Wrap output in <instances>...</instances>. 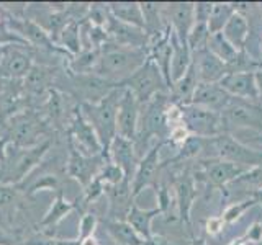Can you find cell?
I'll list each match as a JSON object with an SVG mask.
<instances>
[{"label": "cell", "mask_w": 262, "mask_h": 245, "mask_svg": "<svg viewBox=\"0 0 262 245\" xmlns=\"http://www.w3.org/2000/svg\"><path fill=\"white\" fill-rule=\"evenodd\" d=\"M56 72L51 67L46 65L33 64L28 76L23 79V87L30 95H43L45 92H49L54 85Z\"/></svg>", "instance_id": "26"}, {"label": "cell", "mask_w": 262, "mask_h": 245, "mask_svg": "<svg viewBox=\"0 0 262 245\" xmlns=\"http://www.w3.org/2000/svg\"><path fill=\"white\" fill-rule=\"evenodd\" d=\"M118 87L129 90L141 106H146L154 96L161 93H169L167 82L151 57H147L146 62L131 74L129 77L120 82Z\"/></svg>", "instance_id": "5"}, {"label": "cell", "mask_w": 262, "mask_h": 245, "mask_svg": "<svg viewBox=\"0 0 262 245\" xmlns=\"http://www.w3.org/2000/svg\"><path fill=\"white\" fill-rule=\"evenodd\" d=\"M193 64L196 69L199 80L203 84H218V82L226 76V64L213 54L210 49H202V51L192 54Z\"/></svg>", "instance_id": "22"}, {"label": "cell", "mask_w": 262, "mask_h": 245, "mask_svg": "<svg viewBox=\"0 0 262 245\" xmlns=\"http://www.w3.org/2000/svg\"><path fill=\"white\" fill-rule=\"evenodd\" d=\"M105 30L108 33V38L112 43H117L120 46L126 47H146L147 46V36L144 30H139L131 24L121 23L110 15L106 20Z\"/></svg>", "instance_id": "21"}, {"label": "cell", "mask_w": 262, "mask_h": 245, "mask_svg": "<svg viewBox=\"0 0 262 245\" xmlns=\"http://www.w3.org/2000/svg\"><path fill=\"white\" fill-rule=\"evenodd\" d=\"M18 198V191L12 185H0V208H10Z\"/></svg>", "instance_id": "44"}, {"label": "cell", "mask_w": 262, "mask_h": 245, "mask_svg": "<svg viewBox=\"0 0 262 245\" xmlns=\"http://www.w3.org/2000/svg\"><path fill=\"white\" fill-rule=\"evenodd\" d=\"M76 208H79L74 201H69L68 198L64 196V191H57L54 200H53V204L49 206V209L46 211V214L43 216V219L39 220V227L41 229H46V227H53L56 224H59L61 220L72 212Z\"/></svg>", "instance_id": "31"}, {"label": "cell", "mask_w": 262, "mask_h": 245, "mask_svg": "<svg viewBox=\"0 0 262 245\" xmlns=\"http://www.w3.org/2000/svg\"><path fill=\"white\" fill-rule=\"evenodd\" d=\"M51 147V139H46L35 147H15L7 149L5 159L0 162V185H20L25 177L35 170Z\"/></svg>", "instance_id": "4"}, {"label": "cell", "mask_w": 262, "mask_h": 245, "mask_svg": "<svg viewBox=\"0 0 262 245\" xmlns=\"http://www.w3.org/2000/svg\"><path fill=\"white\" fill-rule=\"evenodd\" d=\"M172 185L176 190V200H177V217L179 220L187 227V232L190 237L192 234V219L190 212L193 208V203L196 200V186L193 172L190 168H185L172 178Z\"/></svg>", "instance_id": "13"}, {"label": "cell", "mask_w": 262, "mask_h": 245, "mask_svg": "<svg viewBox=\"0 0 262 245\" xmlns=\"http://www.w3.org/2000/svg\"><path fill=\"white\" fill-rule=\"evenodd\" d=\"M161 214H162V211L158 206L152 209H141L135 203L126 216V223L135 229L136 234L141 237L143 240H146L152 235V220Z\"/></svg>", "instance_id": "28"}, {"label": "cell", "mask_w": 262, "mask_h": 245, "mask_svg": "<svg viewBox=\"0 0 262 245\" xmlns=\"http://www.w3.org/2000/svg\"><path fill=\"white\" fill-rule=\"evenodd\" d=\"M56 44L59 46L62 51L69 53L72 57L77 56L80 49V24L77 20H71L66 27L61 30V33L56 38Z\"/></svg>", "instance_id": "33"}, {"label": "cell", "mask_w": 262, "mask_h": 245, "mask_svg": "<svg viewBox=\"0 0 262 245\" xmlns=\"http://www.w3.org/2000/svg\"><path fill=\"white\" fill-rule=\"evenodd\" d=\"M46 134V122L36 113H23L16 116L10 126V141L15 147H35Z\"/></svg>", "instance_id": "12"}, {"label": "cell", "mask_w": 262, "mask_h": 245, "mask_svg": "<svg viewBox=\"0 0 262 245\" xmlns=\"http://www.w3.org/2000/svg\"><path fill=\"white\" fill-rule=\"evenodd\" d=\"M208 147L215 152V159L226 160L237 165L254 168L262 165V151L252 149L229 133H223L216 137L208 139Z\"/></svg>", "instance_id": "7"}, {"label": "cell", "mask_w": 262, "mask_h": 245, "mask_svg": "<svg viewBox=\"0 0 262 245\" xmlns=\"http://www.w3.org/2000/svg\"><path fill=\"white\" fill-rule=\"evenodd\" d=\"M108 160L113 162L115 165H118L123 174H125V178H128L131 182L139 163V155L136 152L135 142L128 141V139L121 136H117L113 139V142L110 144Z\"/></svg>", "instance_id": "20"}, {"label": "cell", "mask_w": 262, "mask_h": 245, "mask_svg": "<svg viewBox=\"0 0 262 245\" xmlns=\"http://www.w3.org/2000/svg\"><path fill=\"white\" fill-rule=\"evenodd\" d=\"M123 93V88H115L106 95L102 102L95 105L84 103L79 105L84 118L94 128L98 141L102 144L103 157L108 160V149L113 139L117 137V114H118V103Z\"/></svg>", "instance_id": "3"}, {"label": "cell", "mask_w": 262, "mask_h": 245, "mask_svg": "<svg viewBox=\"0 0 262 245\" xmlns=\"http://www.w3.org/2000/svg\"><path fill=\"white\" fill-rule=\"evenodd\" d=\"M59 245H80V242L79 239H69V240L59 239Z\"/></svg>", "instance_id": "55"}, {"label": "cell", "mask_w": 262, "mask_h": 245, "mask_svg": "<svg viewBox=\"0 0 262 245\" xmlns=\"http://www.w3.org/2000/svg\"><path fill=\"white\" fill-rule=\"evenodd\" d=\"M162 10L169 15V27L176 33L177 38L187 44L188 33H190L195 18H193V4H170L162 7Z\"/></svg>", "instance_id": "24"}, {"label": "cell", "mask_w": 262, "mask_h": 245, "mask_svg": "<svg viewBox=\"0 0 262 245\" xmlns=\"http://www.w3.org/2000/svg\"><path fill=\"white\" fill-rule=\"evenodd\" d=\"M213 4L210 2H199L193 4V18L196 23H208Z\"/></svg>", "instance_id": "45"}, {"label": "cell", "mask_w": 262, "mask_h": 245, "mask_svg": "<svg viewBox=\"0 0 262 245\" xmlns=\"http://www.w3.org/2000/svg\"><path fill=\"white\" fill-rule=\"evenodd\" d=\"M108 12L113 18H117L121 23L131 24L139 30H144V20L141 13V7L136 2H113L108 4Z\"/></svg>", "instance_id": "32"}, {"label": "cell", "mask_w": 262, "mask_h": 245, "mask_svg": "<svg viewBox=\"0 0 262 245\" xmlns=\"http://www.w3.org/2000/svg\"><path fill=\"white\" fill-rule=\"evenodd\" d=\"M105 196L108 200V212H106V219L115 220H126V216L135 204L133 196V186L128 178L117 185L105 186Z\"/></svg>", "instance_id": "17"}, {"label": "cell", "mask_w": 262, "mask_h": 245, "mask_svg": "<svg viewBox=\"0 0 262 245\" xmlns=\"http://www.w3.org/2000/svg\"><path fill=\"white\" fill-rule=\"evenodd\" d=\"M251 198L256 201L257 204H262V186L260 188H257V190H254L252 193H251Z\"/></svg>", "instance_id": "53"}, {"label": "cell", "mask_w": 262, "mask_h": 245, "mask_svg": "<svg viewBox=\"0 0 262 245\" xmlns=\"http://www.w3.org/2000/svg\"><path fill=\"white\" fill-rule=\"evenodd\" d=\"M234 13H236V5L234 4H223V2L213 4L210 18H208L210 35L223 31V28L226 27V23L229 21V18H231Z\"/></svg>", "instance_id": "34"}, {"label": "cell", "mask_w": 262, "mask_h": 245, "mask_svg": "<svg viewBox=\"0 0 262 245\" xmlns=\"http://www.w3.org/2000/svg\"><path fill=\"white\" fill-rule=\"evenodd\" d=\"M62 79H64L66 87L59 88V92H66V93H69L72 98H77L79 105H84V103L95 105L98 102H102L103 98L112 92V90L120 88L117 84L98 77L94 72L74 74V72L68 70L62 76Z\"/></svg>", "instance_id": "6"}, {"label": "cell", "mask_w": 262, "mask_h": 245, "mask_svg": "<svg viewBox=\"0 0 262 245\" xmlns=\"http://www.w3.org/2000/svg\"><path fill=\"white\" fill-rule=\"evenodd\" d=\"M223 226H225V223H223V219H221V216H218V217H210L207 220V231L210 234L220 232L221 229H223Z\"/></svg>", "instance_id": "49"}, {"label": "cell", "mask_w": 262, "mask_h": 245, "mask_svg": "<svg viewBox=\"0 0 262 245\" xmlns=\"http://www.w3.org/2000/svg\"><path fill=\"white\" fill-rule=\"evenodd\" d=\"M256 76V84H257V92H259V103L262 105V67L254 72Z\"/></svg>", "instance_id": "52"}, {"label": "cell", "mask_w": 262, "mask_h": 245, "mask_svg": "<svg viewBox=\"0 0 262 245\" xmlns=\"http://www.w3.org/2000/svg\"><path fill=\"white\" fill-rule=\"evenodd\" d=\"M139 116H141V105L138 103L136 96L129 90L123 88L117 114V136H121L128 139V141L135 142Z\"/></svg>", "instance_id": "16"}, {"label": "cell", "mask_w": 262, "mask_h": 245, "mask_svg": "<svg viewBox=\"0 0 262 245\" xmlns=\"http://www.w3.org/2000/svg\"><path fill=\"white\" fill-rule=\"evenodd\" d=\"M105 194V185L102 183V180L95 177L92 182H90L85 188H84V194L80 196V203H82V212H85V208L90 203L97 201L100 196Z\"/></svg>", "instance_id": "40"}, {"label": "cell", "mask_w": 262, "mask_h": 245, "mask_svg": "<svg viewBox=\"0 0 262 245\" xmlns=\"http://www.w3.org/2000/svg\"><path fill=\"white\" fill-rule=\"evenodd\" d=\"M226 133L236 129H251L252 133H262V105L231 98L221 111Z\"/></svg>", "instance_id": "10"}, {"label": "cell", "mask_w": 262, "mask_h": 245, "mask_svg": "<svg viewBox=\"0 0 262 245\" xmlns=\"http://www.w3.org/2000/svg\"><path fill=\"white\" fill-rule=\"evenodd\" d=\"M61 191V178L54 175V174H46L43 177H39L38 180H35L27 190V196H33L36 191Z\"/></svg>", "instance_id": "38"}, {"label": "cell", "mask_w": 262, "mask_h": 245, "mask_svg": "<svg viewBox=\"0 0 262 245\" xmlns=\"http://www.w3.org/2000/svg\"><path fill=\"white\" fill-rule=\"evenodd\" d=\"M249 168L231 163L220 159L200 160V165L193 172L195 182H200L208 190H225V186L231 182H236Z\"/></svg>", "instance_id": "9"}, {"label": "cell", "mask_w": 262, "mask_h": 245, "mask_svg": "<svg viewBox=\"0 0 262 245\" xmlns=\"http://www.w3.org/2000/svg\"><path fill=\"white\" fill-rule=\"evenodd\" d=\"M143 245H177L174 240H170L169 237H164L161 234H152L149 239L143 240Z\"/></svg>", "instance_id": "48"}, {"label": "cell", "mask_w": 262, "mask_h": 245, "mask_svg": "<svg viewBox=\"0 0 262 245\" xmlns=\"http://www.w3.org/2000/svg\"><path fill=\"white\" fill-rule=\"evenodd\" d=\"M146 59V47H126L106 41L100 47V57H98L94 74L118 85L136 69L141 67Z\"/></svg>", "instance_id": "1"}, {"label": "cell", "mask_w": 262, "mask_h": 245, "mask_svg": "<svg viewBox=\"0 0 262 245\" xmlns=\"http://www.w3.org/2000/svg\"><path fill=\"white\" fill-rule=\"evenodd\" d=\"M23 245H59V239H54V237H48V235H35L31 239L25 240Z\"/></svg>", "instance_id": "47"}, {"label": "cell", "mask_w": 262, "mask_h": 245, "mask_svg": "<svg viewBox=\"0 0 262 245\" xmlns=\"http://www.w3.org/2000/svg\"><path fill=\"white\" fill-rule=\"evenodd\" d=\"M170 44H172V56H170L169 74H170V87H172V84L177 82L180 77H184V74L188 70L193 61V56L188 44L182 43L174 31L170 35Z\"/></svg>", "instance_id": "25"}, {"label": "cell", "mask_w": 262, "mask_h": 245, "mask_svg": "<svg viewBox=\"0 0 262 245\" xmlns=\"http://www.w3.org/2000/svg\"><path fill=\"white\" fill-rule=\"evenodd\" d=\"M218 84L234 98L252 102V103H259V92H257V84H256V76H254V72L226 74Z\"/></svg>", "instance_id": "19"}, {"label": "cell", "mask_w": 262, "mask_h": 245, "mask_svg": "<svg viewBox=\"0 0 262 245\" xmlns=\"http://www.w3.org/2000/svg\"><path fill=\"white\" fill-rule=\"evenodd\" d=\"M208 49L216 57H220V59L223 61L225 64H228L237 54V49L231 46V43H229V41L223 36V33H221V31L210 35Z\"/></svg>", "instance_id": "36"}, {"label": "cell", "mask_w": 262, "mask_h": 245, "mask_svg": "<svg viewBox=\"0 0 262 245\" xmlns=\"http://www.w3.org/2000/svg\"><path fill=\"white\" fill-rule=\"evenodd\" d=\"M199 76H196V69H195V64L192 61L190 67L188 70L184 74V77H180L177 82H174L169 90V96L170 100L174 102L179 106H184V105H190L192 103V98L195 93V88L199 85Z\"/></svg>", "instance_id": "27"}, {"label": "cell", "mask_w": 262, "mask_h": 245, "mask_svg": "<svg viewBox=\"0 0 262 245\" xmlns=\"http://www.w3.org/2000/svg\"><path fill=\"white\" fill-rule=\"evenodd\" d=\"M246 243H259L262 242V223H254L249 231L246 232V235L243 237Z\"/></svg>", "instance_id": "46"}, {"label": "cell", "mask_w": 262, "mask_h": 245, "mask_svg": "<svg viewBox=\"0 0 262 245\" xmlns=\"http://www.w3.org/2000/svg\"><path fill=\"white\" fill-rule=\"evenodd\" d=\"M97 177L102 180V183L105 186L117 185V183H120V182H123V180H125V174H123L121 168L118 165H115L113 162H106L105 165L102 167V170L98 172Z\"/></svg>", "instance_id": "42"}, {"label": "cell", "mask_w": 262, "mask_h": 245, "mask_svg": "<svg viewBox=\"0 0 262 245\" xmlns=\"http://www.w3.org/2000/svg\"><path fill=\"white\" fill-rule=\"evenodd\" d=\"M256 204L257 203L254 201L252 198H248V200H244V201L233 203V204H229V206L223 211V214H221V219H223L225 224H231V223H234V220L239 219L249 208L256 206Z\"/></svg>", "instance_id": "39"}, {"label": "cell", "mask_w": 262, "mask_h": 245, "mask_svg": "<svg viewBox=\"0 0 262 245\" xmlns=\"http://www.w3.org/2000/svg\"><path fill=\"white\" fill-rule=\"evenodd\" d=\"M0 245H15V237L0 227Z\"/></svg>", "instance_id": "51"}, {"label": "cell", "mask_w": 262, "mask_h": 245, "mask_svg": "<svg viewBox=\"0 0 262 245\" xmlns=\"http://www.w3.org/2000/svg\"><path fill=\"white\" fill-rule=\"evenodd\" d=\"M167 144V141H156L147 152L139 159L136 174L131 180V186H133V196L136 200V196L141 193L144 188L152 186L158 183V177L161 172V162H159V154L161 149Z\"/></svg>", "instance_id": "15"}, {"label": "cell", "mask_w": 262, "mask_h": 245, "mask_svg": "<svg viewBox=\"0 0 262 245\" xmlns=\"http://www.w3.org/2000/svg\"><path fill=\"white\" fill-rule=\"evenodd\" d=\"M231 98L233 96L220 84H203V82H199L192 98V103L221 113Z\"/></svg>", "instance_id": "23"}, {"label": "cell", "mask_w": 262, "mask_h": 245, "mask_svg": "<svg viewBox=\"0 0 262 245\" xmlns=\"http://www.w3.org/2000/svg\"><path fill=\"white\" fill-rule=\"evenodd\" d=\"M68 149H69V155L68 160H66V174H68V177L77 180L82 185V188H85L92 182L105 163L110 162L103 155H84L69 144Z\"/></svg>", "instance_id": "14"}, {"label": "cell", "mask_w": 262, "mask_h": 245, "mask_svg": "<svg viewBox=\"0 0 262 245\" xmlns=\"http://www.w3.org/2000/svg\"><path fill=\"white\" fill-rule=\"evenodd\" d=\"M180 110H182V125L190 136L211 139L226 133L221 113L193 103L180 106Z\"/></svg>", "instance_id": "8"}, {"label": "cell", "mask_w": 262, "mask_h": 245, "mask_svg": "<svg viewBox=\"0 0 262 245\" xmlns=\"http://www.w3.org/2000/svg\"><path fill=\"white\" fill-rule=\"evenodd\" d=\"M80 242V245H98V242H97V239L92 235V237H89V239H84V240H79Z\"/></svg>", "instance_id": "54"}, {"label": "cell", "mask_w": 262, "mask_h": 245, "mask_svg": "<svg viewBox=\"0 0 262 245\" xmlns=\"http://www.w3.org/2000/svg\"><path fill=\"white\" fill-rule=\"evenodd\" d=\"M156 190V198H158V208L162 211V214L170 211V188L166 182L162 180H158V183L154 185Z\"/></svg>", "instance_id": "43"}, {"label": "cell", "mask_w": 262, "mask_h": 245, "mask_svg": "<svg viewBox=\"0 0 262 245\" xmlns=\"http://www.w3.org/2000/svg\"><path fill=\"white\" fill-rule=\"evenodd\" d=\"M33 56L23 44H10L2 47L0 69L10 79H25L33 67Z\"/></svg>", "instance_id": "18"}, {"label": "cell", "mask_w": 262, "mask_h": 245, "mask_svg": "<svg viewBox=\"0 0 262 245\" xmlns=\"http://www.w3.org/2000/svg\"><path fill=\"white\" fill-rule=\"evenodd\" d=\"M169 93H161L154 96L152 100L146 105L144 113L139 116L138 133L135 139V147L139 159L147 152V144L152 137L156 141H167L170 136V128L167 121V110L170 105Z\"/></svg>", "instance_id": "2"}, {"label": "cell", "mask_w": 262, "mask_h": 245, "mask_svg": "<svg viewBox=\"0 0 262 245\" xmlns=\"http://www.w3.org/2000/svg\"><path fill=\"white\" fill-rule=\"evenodd\" d=\"M68 144L84 155H103L102 144L98 141L94 128L84 118L77 105L72 111L69 129H68Z\"/></svg>", "instance_id": "11"}, {"label": "cell", "mask_w": 262, "mask_h": 245, "mask_svg": "<svg viewBox=\"0 0 262 245\" xmlns=\"http://www.w3.org/2000/svg\"><path fill=\"white\" fill-rule=\"evenodd\" d=\"M100 224L118 245H143V239L126 220H115L105 217L100 220Z\"/></svg>", "instance_id": "30"}, {"label": "cell", "mask_w": 262, "mask_h": 245, "mask_svg": "<svg viewBox=\"0 0 262 245\" xmlns=\"http://www.w3.org/2000/svg\"><path fill=\"white\" fill-rule=\"evenodd\" d=\"M98 223H100V219L97 217L95 212H90V211L82 212L80 220H79V235H77V239L84 240V239H89V237H92L95 234V229H97Z\"/></svg>", "instance_id": "41"}, {"label": "cell", "mask_w": 262, "mask_h": 245, "mask_svg": "<svg viewBox=\"0 0 262 245\" xmlns=\"http://www.w3.org/2000/svg\"><path fill=\"white\" fill-rule=\"evenodd\" d=\"M64 113H66V105H64V95L62 92L56 88H51L48 92V100L45 103V114L48 116V119L57 125L61 122L64 118Z\"/></svg>", "instance_id": "35"}, {"label": "cell", "mask_w": 262, "mask_h": 245, "mask_svg": "<svg viewBox=\"0 0 262 245\" xmlns=\"http://www.w3.org/2000/svg\"><path fill=\"white\" fill-rule=\"evenodd\" d=\"M208 39H210L208 23H196L195 21L190 33H188V38H187V44L190 47L192 54L202 51V49H207Z\"/></svg>", "instance_id": "37"}, {"label": "cell", "mask_w": 262, "mask_h": 245, "mask_svg": "<svg viewBox=\"0 0 262 245\" xmlns=\"http://www.w3.org/2000/svg\"><path fill=\"white\" fill-rule=\"evenodd\" d=\"M223 36L231 43L233 47H236L237 51L241 49H246V43L249 39V23L248 18L241 13L236 12L229 21L226 23V27L223 28Z\"/></svg>", "instance_id": "29"}, {"label": "cell", "mask_w": 262, "mask_h": 245, "mask_svg": "<svg viewBox=\"0 0 262 245\" xmlns=\"http://www.w3.org/2000/svg\"><path fill=\"white\" fill-rule=\"evenodd\" d=\"M188 245H207V242H205V239L203 237H190V243ZM229 245H246V242H244V239L241 237V239H237V240H234L233 243H229Z\"/></svg>", "instance_id": "50"}]
</instances>
